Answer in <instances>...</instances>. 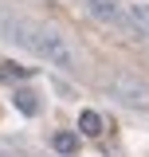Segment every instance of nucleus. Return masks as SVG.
I'll list each match as a JSON object with an SVG mask.
<instances>
[{
	"instance_id": "1",
	"label": "nucleus",
	"mask_w": 149,
	"mask_h": 157,
	"mask_svg": "<svg viewBox=\"0 0 149 157\" xmlns=\"http://www.w3.org/2000/svg\"><path fill=\"white\" fill-rule=\"evenodd\" d=\"M16 43H20V47H28L32 55L47 59V63L59 67V71H74V67H78V51L71 47V39L63 36V32H55L51 24H28V20H24Z\"/></svg>"
},
{
	"instance_id": "2",
	"label": "nucleus",
	"mask_w": 149,
	"mask_h": 157,
	"mask_svg": "<svg viewBox=\"0 0 149 157\" xmlns=\"http://www.w3.org/2000/svg\"><path fill=\"white\" fill-rule=\"evenodd\" d=\"M106 90H110V98H118V102L130 106V110H149V82L141 75L114 71V75L106 78Z\"/></svg>"
},
{
	"instance_id": "3",
	"label": "nucleus",
	"mask_w": 149,
	"mask_h": 157,
	"mask_svg": "<svg viewBox=\"0 0 149 157\" xmlns=\"http://www.w3.org/2000/svg\"><path fill=\"white\" fill-rule=\"evenodd\" d=\"M82 4H86V12H90L98 24L118 28V32H130V12H126L122 0H82Z\"/></svg>"
},
{
	"instance_id": "4",
	"label": "nucleus",
	"mask_w": 149,
	"mask_h": 157,
	"mask_svg": "<svg viewBox=\"0 0 149 157\" xmlns=\"http://www.w3.org/2000/svg\"><path fill=\"white\" fill-rule=\"evenodd\" d=\"M12 102H16L20 114H28V118L39 114V98H36V90H32V86H16V90H12Z\"/></svg>"
},
{
	"instance_id": "5",
	"label": "nucleus",
	"mask_w": 149,
	"mask_h": 157,
	"mask_svg": "<svg viewBox=\"0 0 149 157\" xmlns=\"http://www.w3.org/2000/svg\"><path fill=\"white\" fill-rule=\"evenodd\" d=\"M130 12V36L149 39V8H126Z\"/></svg>"
},
{
	"instance_id": "6",
	"label": "nucleus",
	"mask_w": 149,
	"mask_h": 157,
	"mask_svg": "<svg viewBox=\"0 0 149 157\" xmlns=\"http://www.w3.org/2000/svg\"><path fill=\"white\" fill-rule=\"evenodd\" d=\"M78 134L82 137H98L102 134V114L98 110H82L78 114Z\"/></svg>"
},
{
	"instance_id": "7",
	"label": "nucleus",
	"mask_w": 149,
	"mask_h": 157,
	"mask_svg": "<svg viewBox=\"0 0 149 157\" xmlns=\"http://www.w3.org/2000/svg\"><path fill=\"white\" fill-rule=\"evenodd\" d=\"M51 145H55V153H59V157H71V153H78V134H71V130H59V134L51 137Z\"/></svg>"
},
{
	"instance_id": "8",
	"label": "nucleus",
	"mask_w": 149,
	"mask_h": 157,
	"mask_svg": "<svg viewBox=\"0 0 149 157\" xmlns=\"http://www.w3.org/2000/svg\"><path fill=\"white\" fill-rule=\"evenodd\" d=\"M0 157H12V153H0Z\"/></svg>"
}]
</instances>
